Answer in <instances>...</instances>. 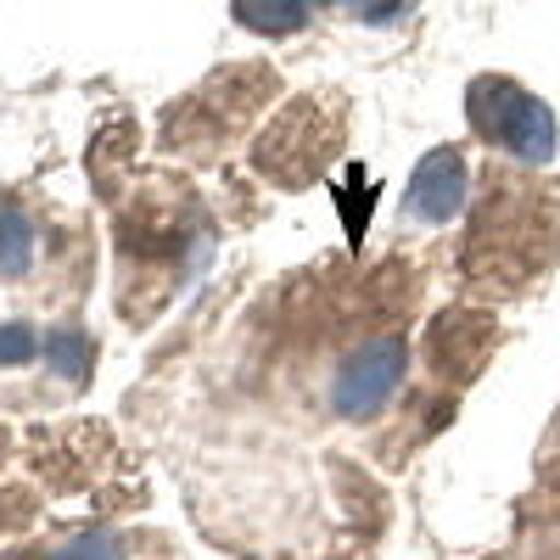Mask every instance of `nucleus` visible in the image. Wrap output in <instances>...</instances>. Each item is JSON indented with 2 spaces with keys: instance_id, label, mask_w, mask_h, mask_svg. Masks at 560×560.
<instances>
[{
  "instance_id": "1",
  "label": "nucleus",
  "mask_w": 560,
  "mask_h": 560,
  "mask_svg": "<svg viewBox=\"0 0 560 560\" xmlns=\"http://www.w3.org/2000/svg\"><path fill=\"white\" fill-rule=\"evenodd\" d=\"M471 124L522 163H549L555 158V118L538 96L516 90L510 79H477L471 84Z\"/></svg>"
},
{
  "instance_id": "2",
  "label": "nucleus",
  "mask_w": 560,
  "mask_h": 560,
  "mask_svg": "<svg viewBox=\"0 0 560 560\" xmlns=\"http://www.w3.org/2000/svg\"><path fill=\"white\" fill-rule=\"evenodd\" d=\"M404 364H409V342L404 331H376L370 342H359L342 370H337V382H331V409L342 420H370V415H382L387 398L398 393L404 382Z\"/></svg>"
},
{
  "instance_id": "3",
  "label": "nucleus",
  "mask_w": 560,
  "mask_h": 560,
  "mask_svg": "<svg viewBox=\"0 0 560 560\" xmlns=\"http://www.w3.org/2000/svg\"><path fill=\"white\" fill-rule=\"evenodd\" d=\"M314 102H298L287 118H280L264 140H258V168L269 174V179H280V185H308L314 174H319V163H325V152L337 147V129H314Z\"/></svg>"
},
{
  "instance_id": "4",
  "label": "nucleus",
  "mask_w": 560,
  "mask_h": 560,
  "mask_svg": "<svg viewBox=\"0 0 560 560\" xmlns=\"http://www.w3.org/2000/svg\"><path fill=\"white\" fill-rule=\"evenodd\" d=\"M465 208V158L454 147H438L420 158L409 191H404V213L420 224H448Z\"/></svg>"
},
{
  "instance_id": "5",
  "label": "nucleus",
  "mask_w": 560,
  "mask_h": 560,
  "mask_svg": "<svg viewBox=\"0 0 560 560\" xmlns=\"http://www.w3.org/2000/svg\"><path fill=\"white\" fill-rule=\"evenodd\" d=\"M34 253H39V230H34L28 208H18V202H0V280H18V275H28Z\"/></svg>"
},
{
  "instance_id": "6",
  "label": "nucleus",
  "mask_w": 560,
  "mask_h": 560,
  "mask_svg": "<svg viewBox=\"0 0 560 560\" xmlns=\"http://www.w3.org/2000/svg\"><path fill=\"white\" fill-rule=\"evenodd\" d=\"M308 7L314 0H236V23L253 28V34H292L308 23Z\"/></svg>"
},
{
  "instance_id": "7",
  "label": "nucleus",
  "mask_w": 560,
  "mask_h": 560,
  "mask_svg": "<svg viewBox=\"0 0 560 560\" xmlns=\"http://www.w3.org/2000/svg\"><path fill=\"white\" fill-rule=\"evenodd\" d=\"M45 364H51L62 382H79L84 370H90V337H84V331H57V337H45Z\"/></svg>"
},
{
  "instance_id": "8",
  "label": "nucleus",
  "mask_w": 560,
  "mask_h": 560,
  "mask_svg": "<svg viewBox=\"0 0 560 560\" xmlns=\"http://www.w3.org/2000/svg\"><path fill=\"white\" fill-rule=\"evenodd\" d=\"M314 7H342V12H359V23H393L409 12V0H314Z\"/></svg>"
},
{
  "instance_id": "9",
  "label": "nucleus",
  "mask_w": 560,
  "mask_h": 560,
  "mask_svg": "<svg viewBox=\"0 0 560 560\" xmlns=\"http://www.w3.org/2000/svg\"><path fill=\"white\" fill-rule=\"evenodd\" d=\"M39 353V337L28 325H0V364H28Z\"/></svg>"
}]
</instances>
